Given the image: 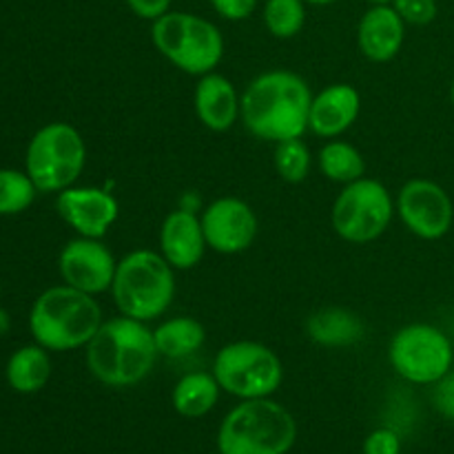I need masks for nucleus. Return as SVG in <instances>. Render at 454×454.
Wrapping results in <instances>:
<instances>
[{"mask_svg":"<svg viewBox=\"0 0 454 454\" xmlns=\"http://www.w3.org/2000/svg\"><path fill=\"white\" fill-rule=\"evenodd\" d=\"M35 189L34 180L27 171L16 168H0V215H18L34 204Z\"/></svg>","mask_w":454,"mask_h":454,"instance_id":"25","label":"nucleus"},{"mask_svg":"<svg viewBox=\"0 0 454 454\" xmlns=\"http://www.w3.org/2000/svg\"><path fill=\"white\" fill-rule=\"evenodd\" d=\"M102 322L105 317L96 297L69 284L40 293L29 313V331L35 344L56 353L87 346Z\"/></svg>","mask_w":454,"mask_h":454,"instance_id":"3","label":"nucleus"},{"mask_svg":"<svg viewBox=\"0 0 454 454\" xmlns=\"http://www.w3.org/2000/svg\"><path fill=\"white\" fill-rule=\"evenodd\" d=\"M306 335L319 346L344 348L362 340L364 324L355 313L346 309H322L306 322Z\"/></svg>","mask_w":454,"mask_h":454,"instance_id":"19","label":"nucleus"},{"mask_svg":"<svg viewBox=\"0 0 454 454\" xmlns=\"http://www.w3.org/2000/svg\"><path fill=\"white\" fill-rule=\"evenodd\" d=\"M213 377L238 399H262L278 393L284 381L282 359L260 341H231L213 359Z\"/></svg>","mask_w":454,"mask_h":454,"instance_id":"8","label":"nucleus"},{"mask_svg":"<svg viewBox=\"0 0 454 454\" xmlns=\"http://www.w3.org/2000/svg\"><path fill=\"white\" fill-rule=\"evenodd\" d=\"M395 208L406 229L428 242L442 239L452 229L454 204L448 191L433 180H408L399 189Z\"/></svg>","mask_w":454,"mask_h":454,"instance_id":"11","label":"nucleus"},{"mask_svg":"<svg viewBox=\"0 0 454 454\" xmlns=\"http://www.w3.org/2000/svg\"><path fill=\"white\" fill-rule=\"evenodd\" d=\"M155 346L162 357L182 359L198 353L207 340V331L193 317H171L153 328Z\"/></svg>","mask_w":454,"mask_h":454,"instance_id":"22","label":"nucleus"},{"mask_svg":"<svg viewBox=\"0 0 454 454\" xmlns=\"http://www.w3.org/2000/svg\"><path fill=\"white\" fill-rule=\"evenodd\" d=\"M390 366L402 380L417 386H434L452 371L450 337L433 324H408L390 340Z\"/></svg>","mask_w":454,"mask_h":454,"instance_id":"10","label":"nucleus"},{"mask_svg":"<svg viewBox=\"0 0 454 454\" xmlns=\"http://www.w3.org/2000/svg\"><path fill=\"white\" fill-rule=\"evenodd\" d=\"M7 384L20 395H34L51 380V357L40 344L22 346L9 357L4 368Z\"/></svg>","mask_w":454,"mask_h":454,"instance_id":"20","label":"nucleus"},{"mask_svg":"<svg viewBox=\"0 0 454 454\" xmlns=\"http://www.w3.org/2000/svg\"><path fill=\"white\" fill-rule=\"evenodd\" d=\"M158 357L153 331L127 315L105 319L87 344L89 371L109 388H131L145 381Z\"/></svg>","mask_w":454,"mask_h":454,"instance_id":"2","label":"nucleus"},{"mask_svg":"<svg viewBox=\"0 0 454 454\" xmlns=\"http://www.w3.org/2000/svg\"><path fill=\"white\" fill-rule=\"evenodd\" d=\"M275 171L282 180L297 184L309 177L310 167H313V155L306 142L301 137H293V140H284L275 145Z\"/></svg>","mask_w":454,"mask_h":454,"instance_id":"26","label":"nucleus"},{"mask_svg":"<svg viewBox=\"0 0 454 454\" xmlns=\"http://www.w3.org/2000/svg\"><path fill=\"white\" fill-rule=\"evenodd\" d=\"M306 4H317V7H326V4H335L340 0H304Z\"/></svg>","mask_w":454,"mask_h":454,"instance_id":"33","label":"nucleus"},{"mask_svg":"<svg viewBox=\"0 0 454 454\" xmlns=\"http://www.w3.org/2000/svg\"><path fill=\"white\" fill-rule=\"evenodd\" d=\"M208 244L202 220L189 208H176L160 226V253L176 270H189L202 262Z\"/></svg>","mask_w":454,"mask_h":454,"instance_id":"15","label":"nucleus"},{"mask_svg":"<svg viewBox=\"0 0 454 454\" xmlns=\"http://www.w3.org/2000/svg\"><path fill=\"white\" fill-rule=\"evenodd\" d=\"M87 164L84 137L69 122H49L34 133L25 155V171L43 193H60L75 184Z\"/></svg>","mask_w":454,"mask_h":454,"instance_id":"7","label":"nucleus"},{"mask_svg":"<svg viewBox=\"0 0 454 454\" xmlns=\"http://www.w3.org/2000/svg\"><path fill=\"white\" fill-rule=\"evenodd\" d=\"M362 98L359 91L348 82H335L324 87L310 102L309 129L319 137H340L348 131L359 118Z\"/></svg>","mask_w":454,"mask_h":454,"instance_id":"16","label":"nucleus"},{"mask_svg":"<svg viewBox=\"0 0 454 454\" xmlns=\"http://www.w3.org/2000/svg\"><path fill=\"white\" fill-rule=\"evenodd\" d=\"M115 269H118V260L114 257V253L100 239L93 238L78 235L75 239H69L58 257V270H60L65 284L89 293V295L111 291Z\"/></svg>","mask_w":454,"mask_h":454,"instance_id":"12","label":"nucleus"},{"mask_svg":"<svg viewBox=\"0 0 454 454\" xmlns=\"http://www.w3.org/2000/svg\"><path fill=\"white\" fill-rule=\"evenodd\" d=\"M317 164L322 176L337 184H350L366 176V160H364L362 151L350 142L337 140V137L328 140L319 149Z\"/></svg>","mask_w":454,"mask_h":454,"instance_id":"23","label":"nucleus"},{"mask_svg":"<svg viewBox=\"0 0 454 454\" xmlns=\"http://www.w3.org/2000/svg\"><path fill=\"white\" fill-rule=\"evenodd\" d=\"M211 4L217 16L231 22L247 20L257 9V0H211Z\"/></svg>","mask_w":454,"mask_h":454,"instance_id":"30","label":"nucleus"},{"mask_svg":"<svg viewBox=\"0 0 454 454\" xmlns=\"http://www.w3.org/2000/svg\"><path fill=\"white\" fill-rule=\"evenodd\" d=\"M393 195L380 180L359 177L344 184L333 204L331 222L335 233L350 244H368L388 231L395 215Z\"/></svg>","mask_w":454,"mask_h":454,"instance_id":"9","label":"nucleus"},{"mask_svg":"<svg viewBox=\"0 0 454 454\" xmlns=\"http://www.w3.org/2000/svg\"><path fill=\"white\" fill-rule=\"evenodd\" d=\"M217 454H222V452H217Z\"/></svg>","mask_w":454,"mask_h":454,"instance_id":"36","label":"nucleus"},{"mask_svg":"<svg viewBox=\"0 0 454 454\" xmlns=\"http://www.w3.org/2000/svg\"><path fill=\"white\" fill-rule=\"evenodd\" d=\"M402 452V439L395 430L380 428L371 433L364 442V454H399Z\"/></svg>","mask_w":454,"mask_h":454,"instance_id":"28","label":"nucleus"},{"mask_svg":"<svg viewBox=\"0 0 454 454\" xmlns=\"http://www.w3.org/2000/svg\"><path fill=\"white\" fill-rule=\"evenodd\" d=\"M7 328H9V317H7V313H4V310H0V335H3Z\"/></svg>","mask_w":454,"mask_h":454,"instance_id":"32","label":"nucleus"},{"mask_svg":"<svg viewBox=\"0 0 454 454\" xmlns=\"http://www.w3.org/2000/svg\"><path fill=\"white\" fill-rule=\"evenodd\" d=\"M200 220L208 248L220 255L244 253L257 238L255 211L239 198L213 200Z\"/></svg>","mask_w":454,"mask_h":454,"instance_id":"13","label":"nucleus"},{"mask_svg":"<svg viewBox=\"0 0 454 454\" xmlns=\"http://www.w3.org/2000/svg\"><path fill=\"white\" fill-rule=\"evenodd\" d=\"M56 211L80 238L102 239L120 217V204L100 186H69L58 193Z\"/></svg>","mask_w":454,"mask_h":454,"instance_id":"14","label":"nucleus"},{"mask_svg":"<svg viewBox=\"0 0 454 454\" xmlns=\"http://www.w3.org/2000/svg\"><path fill=\"white\" fill-rule=\"evenodd\" d=\"M366 3H371V4H390L393 0H366Z\"/></svg>","mask_w":454,"mask_h":454,"instance_id":"34","label":"nucleus"},{"mask_svg":"<svg viewBox=\"0 0 454 454\" xmlns=\"http://www.w3.org/2000/svg\"><path fill=\"white\" fill-rule=\"evenodd\" d=\"M433 403L439 415L454 421V368L434 384Z\"/></svg>","mask_w":454,"mask_h":454,"instance_id":"29","label":"nucleus"},{"mask_svg":"<svg viewBox=\"0 0 454 454\" xmlns=\"http://www.w3.org/2000/svg\"><path fill=\"white\" fill-rule=\"evenodd\" d=\"M193 106L198 120L208 131L224 133L239 120L238 91L226 75L215 71L200 75V82L195 84Z\"/></svg>","mask_w":454,"mask_h":454,"instance_id":"18","label":"nucleus"},{"mask_svg":"<svg viewBox=\"0 0 454 454\" xmlns=\"http://www.w3.org/2000/svg\"><path fill=\"white\" fill-rule=\"evenodd\" d=\"M395 12L403 18L406 25L426 27L437 18L439 4L437 0H393L390 3Z\"/></svg>","mask_w":454,"mask_h":454,"instance_id":"27","label":"nucleus"},{"mask_svg":"<svg viewBox=\"0 0 454 454\" xmlns=\"http://www.w3.org/2000/svg\"><path fill=\"white\" fill-rule=\"evenodd\" d=\"M297 424L282 403L270 397L242 399L222 419L217 452L222 454H286L295 446Z\"/></svg>","mask_w":454,"mask_h":454,"instance_id":"4","label":"nucleus"},{"mask_svg":"<svg viewBox=\"0 0 454 454\" xmlns=\"http://www.w3.org/2000/svg\"><path fill=\"white\" fill-rule=\"evenodd\" d=\"M133 13L142 20H158L160 16L171 12V0H124Z\"/></svg>","mask_w":454,"mask_h":454,"instance_id":"31","label":"nucleus"},{"mask_svg":"<svg viewBox=\"0 0 454 454\" xmlns=\"http://www.w3.org/2000/svg\"><path fill=\"white\" fill-rule=\"evenodd\" d=\"M220 390L213 372H189L173 388V408L177 415L186 417V419H200L215 408Z\"/></svg>","mask_w":454,"mask_h":454,"instance_id":"21","label":"nucleus"},{"mask_svg":"<svg viewBox=\"0 0 454 454\" xmlns=\"http://www.w3.org/2000/svg\"><path fill=\"white\" fill-rule=\"evenodd\" d=\"M450 102H452V106H454V80H452V84H450Z\"/></svg>","mask_w":454,"mask_h":454,"instance_id":"35","label":"nucleus"},{"mask_svg":"<svg viewBox=\"0 0 454 454\" xmlns=\"http://www.w3.org/2000/svg\"><path fill=\"white\" fill-rule=\"evenodd\" d=\"M111 295L120 315L140 322L158 319L176 297V269L162 253L137 248L118 262Z\"/></svg>","mask_w":454,"mask_h":454,"instance_id":"5","label":"nucleus"},{"mask_svg":"<svg viewBox=\"0 0 454 454\" xmlns=\"http://www.w3.org/2000/svg\"><path fill=\"white\" fill-rule=\"evenodd\" d=\"M151 43L176 69L207 75L224 58V35L202 16L168 12L151 25Z\"/></svg>","mask_w":454,"mask_h":454,"instance_id":"6","label":"nucleus"},{"mask_svg":"<svg viewBox=\"0 0 454 454\" xmlns=\"http://www.w3.org/2000/svg\"><path fill=\"white\" fill-rule=\"evenodd\" d=\"M309 82L288 69H270L248 82L239 96V120L257 140L278 142L301 137L309 131Z\"/></svg>","mask_w":454,"mask_h":454,"instance_id":"1","label":"nucleus"},{"mask_svg":"<svg viewBox=\"0 0 454 454\" xmlns=\"http://www.w3.org/2000/svg\"><path fill=\"white\" fill-rule=\"evenodd\" d=\"M262 18L270 35L279 40L295 38L304 29L306 3L304 0H266Z\"/></svg>","mask_w":454,"mask_h":454,"instance_id":"24","label":"nucleus"},{"mask_svg":"<svg viewBox=\"0 0 454 454\" xmlns=\"http://www.w3.org/2000/svg\"><path fill=\"white\" fill-rule=\"evenodd\" d=\"M406 43V22L393 4H371L357 27L359 51L371 62H390Z\"/></svg>","mask_w":454,"mask_h":454,"instance_id":"17","label":"nucleus"}]
</instances>
